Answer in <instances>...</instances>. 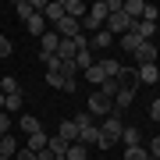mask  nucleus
I'll use <instances>...</instances> for the list:
<instances>
[{
  "instance_id": "nucleus-32",
  "label": "nucleus",
  "mask_w": 160,
  "mask_h": 160,
  "mask_svg": "<svg viewBox=\"0 0 160 160\" xmlns=\"http://www.w3.org/2000/svg\"><path fill=\"white\" fill-rule=\"evenodd\" d=\"M157 14H160L157 4H142V22H157Z\"/></svg>"
},
{
  "instance_id": "nucleus-19",
  "label": "nucleus",
  "mask_w": 160,
  "mask_h": 160,
  "mask_svg": "<svg viewBox=\"0 0 160 160\" xmlns=\"http://www.w3.org/2000/svg\"><path fill=\"white\" fill-rule=\"evenodd\" d=\"M118 43H121V50H128V53H135V50H139V43H146V39H139L135 32H125V36H121Z\"/></svg>"
},
{
  "instance_id": "nucleus-5",
  "label": "nucleus",
  "mask_w": 160,
  "mask_h": 160,
  "mask_svg": "<svg viewBox=\"0 0 160 160\" xmlns=\"http://www.w3.org/2000/svg\"><path fill=\"white\" fill-rule=\"evenodd\" d=\"M53 32H57V36H61V39H75V36H78V32H82V22H75V18H68V14H64V18H61V22H57V25H53Z\"/></svg>"
},
{
  "instance_id": "nucleus-35",
  "label": "nucleus",
  "mask_w": 160,
  "mask_h": 160,
  "mask_svg": "<svg viewBox=\"0 0 160 160\" xmlns=\"http://www.w3.org/2000/svg\"><path fill=\"white\" fill-rule=\"evenodd\" d=\"M14 160H36V153H32V149H25V146H22V149L14 153Z\"/></svg>"
},
{
  "instance_id": "nucleus-28",
  "label": "nucleus",
  "mask_w": 160,
  "mask_h": 160,
  "mask_svg": "<svg viewBox=\"0 0 160 160\" xmlns=\"http://www.w3.org/2000/svg\"><path fill=\"white\" fill-rule=\"evenodd\" d=\"M125 160H149V149H142V146H128V149H125Z\"/></svg>"
},
{
  "instance_id": "nucleus-36",
  "label": "nucleus",
  "mask_w": 160,
  "mask_h": 160,
  "mask_svg": "<svg viewBox=\"0 0 160 160\" xmlns=\"http://www.w3.org/2000/svg\"><path fill=\"white\" fill-rule=\"evenodd\" d=\"M149 118H153V121H160V96L149 103Z\"/></svg>"
},
{
  "instance_id": "nucleus-24",
  "label": "nucleus",
  "mask_w": 160,
  "mask_h": 160,
  "mask_svg": "<svg viewBox=\"0 0 160 160\" xmlns=\"http://www.w3.org/2000/svg\"><path fill=\"white\" fill-rule=\"evenodd\" d=\"M0 92H4V96H14V92H22L18 78H11V75H7V78H0Z\"/></svg>"
},
{
  "instance_id": "nucleus-9",
  "label": "nucleus",
  "mask_w": 160,
  "mask_h": 160,
  "mask_svg": "<svg viewBox=\"0 0 160 160\" xmlns=\"http://www.w3.org/2000/svg\"><path fill=\"white\" fill-rule=\"evenodd\" d=\"M78 142H82V146H96V142H100V125H96V121L78 128Z\"/></svg>"
},
{
  "instance_id": "nucleus-16",
  "label": "nucleus",
  "mask_w": 160,
  "mask_h": 160,
  "mask_svg": "<svg viewBox=\"0 0 160 160\" xmlns=\"http://www.w3.org/2000/svg\"><path fill=\"white\" fill-rule=\"evenodd\" d=\"M75 53H78L75 39H61V46H57V53H53V57H57V61H75Z\"/></svg>"
},
{
  "instance_id": "nucleus-18",
  "label": "nucleus",
  "mask_w": 160,
  "mask_h": 160,
  "mask_svg": "<svg viewBox=\"0 0 160 160\" xmlns=\"http://www.w3.org/2000/svg\"><path fill=\"white\" fill-rule=\"evenodd\" d=\"M121 11H125L132 22H139V18H142V0H121Z\"/></svg>"
},
{
  "instance_id": "nucleus-29",
  "label": "nucleus",
  "mask_w": 160,
  "mask_h": 160,
  "mask_svg": "<svg viewBox=\"0 0 160 160\" xmlns=\"http://www.w3.org/2000/svg\"><path fill=\"white\" fill-rule=\"evenodd\" d=\"M14 11H18V18H22V22H29V18H32V4H29V0H18Z\"/></svg>"
},
{
  "instance_id": "nucleus-2",
  "label": "nucleus",
  "mask_w": 160,
  "mask_h": 160,
  "mask_svg": "<svg viewBox=\"0 0 160 160\" xmlns=\"http://www.w3.org/2000/svg\"><path fill=\"white\" fill-rule=\"evenodd\" d=\"M107 18H110V11H107V0H96V4L89 7V14L82 18V32H86V36L100 32L103 25H107Z\"/></svg>"
},
{
  "instance_id": "nucleus-38",
  "label": "nucleus",
  "mask_w": 160,
  "mask_h": 160,
  "mask_svg": "<svg viewBox=\"0 0 160 160\" xmlns=\"http://www.w3.org/2000/svg\"><path fill=\"white\" fill-rule=\"evenodd\" d=\"M78 89V78H64V92H75Z\"/></svg>"
},
{
  "instance_id": "nucleus-3",
  "label": "nucleus",
  "mask_w": 160,
  "mask_h": 160,
  "mask_svg": "<svg viewBox=\"0 0 160 160\" xmlns=\"http://www.w3.org/2000/svg\"><path fill=\"white\" fill-rule=\"evenodd\" d=\"M110 36H125L128 29H132V18L125 14V11H110V18H107V25H103Z\"/></svg>"
},
{
  "instance_id": "nucleus-10",
  "label": "nucleus",
  "mask_w": 160,
  "mask_h": 160,
  "mask_svg": "<svg viewBox=\"0 0 160 160\" xmlns=\"http://www.w3.org/2000/svg\"><path fill=\"white\" fill-rule=\"evenodd\" d=\"M14 125L25 132V139H29V135H36V132H43V125H39V118H36V114H22Z\"/></svg>"
},
{
  "instance_id": "nucleus-25",
  "label": "nucleus",
  "mask_w": 160,
  "mask_h": 160,
  "mask_svg": "<svg viewBox=\"0 0 160 160\" xmlns=\"http://www.w3.org/2000/svg\"><path fill=\"white\" fill-rule=\"evenodd\" d=\"M18 110H22V92H14V96L4 100V114H18Z\"/></svg>"
},
{
  "instance_id": "nucleus-6",
  "label": "nucleus",
  "mask_w": 160,
  "mask_h": 160,
  "mask_svg": "<svg viewBox=\"0 0 160 160\" xmlns=\"http://www.w3.org/2000/svg\"><path fill=\"white\" fill-rule=\"evenodd\" d=\"M132 57H135V64H157V61H160V53H157L153 39H146V43H139V50L132 53Z\"/></svg>"
},
{
  "instance_id": "nucleus-7",
  "label": "nucleus",
  "mask_w": 160,
  "mask_h": 160,
  "mask_svg": "<svg viewBox=\"0 0 160 160\" xmlns=\"http://www.w3.org/2000/svg\"><path fill=\"white\" fill-rule=\"evenodd\" d=\"M135 78H139V86H153V82H160L157 64H139V68H135Z\"/></svg>"
},
{
  "instance_id": "nucleus-12",
  "label": "nucleus",
  "mask_w": 160,
  "mask_h": 160,
  "mask_svg": "<svg viewBox=\"0 0 160 160\" xmlns=\"http://www.w3.org/2000/svg\"><path fill=\"white\" fill-rule=\"evenodd\" d=\"M57 139H64V142H78V125H75V121H61L57 125Z\"/></svg>"
},
{
  "instance_id": "nucleus-33",
  "label": "nucleus",
  "mask_w": 160,
  "mask_h": 160,
  "mask_svg": "<svg viewBox=\"0 0 160 160\" xmlns=\"http://www.w3.org/2000/svg\"><path fill=\"white\" fill-rule=\"evenodd\" d=\"M11 128H14L11 114H4V110H0V135H11Z\"/></svg>"
},
{
  "instance_id": "nucleus-42",
  "label": "nucleus",
  "mask_w": 160,
  "mask_h": 160,
  "mask_svg": "<svg viewBox=\"0 0 160 160\" xmlns=\"http://www.w3.org/2000/svg\"><path fill=\"white\" fill-rule=\"evenodd\" d=\"M149 160H160V157H149Z\"/></svg>"
},
{
  "instance_id": "nucleus-39",
  "label": "nucleus",
  "mask_w": 160,
  "mask_h": 160,
  "mask_svg": "<svg viewBox=\"0 0 160 160\" xmlns=\"http://www.w3.org/2000/svg\"><path fill=\"white\" fill-rule=\"evenodd\" d=\"M4 100H7V96H4V92H0V110H4Z\"/></svg>"
},
{
  "instance_id": "nucleus-15",
  "label": "nucleus",
  "mask_w": 160,
  "mask_h": 160,
  "mask_svg": "<svg viewBox=\"0 0 160 160\" xmlns=\"http://www.w3.org/2000/svg\"><path fill=\"white\" fill-rule=\"evenodd\" d=\"M43 18L57 25L61 18H64V0H50V4H46V11H43Z\"/></svg>"
},
{
  "instance_id": "nucleus-8",
  "label": "nucleus",
  "mask_w": 160,
  "mask_h": 160,
  "mask_svg": "<svg viewBox=\"0 0 160 160\" xmlns=\"http://www.w3.org/2000/svg\"><path fill=\"white\" fill-rule=\"evenodd\" d=\"M57 46H61V36H57V32H46L43 39H39V57H53Z\"/></svg>"
},
{
  "instance_id": "nucleus-31",
  "label": "nucleus",
  "mask_w": 160,
  "mask_h": 160,
  "mask_svg": "<svg viewBox=\"0 0 160 160\" xmlns=\"http://www.w3.org/2000/svg\"><path fill=\"white\" fill-rule=\"evenodd\" d=\"M68 160H86V146H82V142H71L68 146Z\"/></svg>"
},
{
  "instance_id": "nucleus-4",
  "label": "nucleus",
  "mask_w": 160,
  "mask_h": 160,
  "mask_svg": "<svg viewBox=\"0 0 160 160\" xmlns=\"http://www.w3.org/2000/svg\"><path fill=\"white\" fill-rule=\"evenodd\" d=\"M110 110H114V100H107V96L96 89V92L89 96V114H92V118H107Z\"/></svg>"
},
{
  "instance_id": "nucleus-43",
  "label": "nucleus",
  "mask_w": 160,
  "mask_h": 160,
  "mask_svg": "<svg viewBox=\"0 0 160 160\" xmlns=\"http://www.w3.org/2000/svg\"><path fill=\"white\" fill-rule=\"evenodd\" d=\"M157 86H160V82H157Z\"/></svg>"
},
{
  "instance_id": "nucleus-27",
  "label": "nucleus",
  "mask_w": 160,
  "mask_h": 160,
  "mask_svg": "<svg viewBox=\"0 0 160 160\" xmlns=\"http://www.w3.org/2000/svg\"><path fill=\"white\" fill-rule=\"evenodd\" d=\"M100 92H103L107 100H114V96H118V78H103V82H100Z\"/></svg>"
},
{
  "instance_id": "nucleus-37",
  "label": "nucleus",
  "mask_w": 160,
  "mask_h": 160,
  "mask_svg": "<svg viewBox=\"0 0 160 160\" xmlns=\"http://www.w3.org/2000/svg\"><path fill=\"white\" fill-rule=\"evenodd\" d=\"M149 157H160V135L149 139Z\"/></svg>"
},
{
  "instance_id": "nucleus-17",
  "label": "nucleus",
  "mask_w": 160,
  "mask_h": 160,
  "mask_svg": "<svg viewBox=\"0 0 160 160\" xmlns=\"http://www.w3.org/2000/svg\"><path fill=\"white\" fill-rule=\"evenodd\" d=\"M110 43H114V36H110L107 29H100V32L89 36V50H92V46H96V50H103V46H110Z\"/></svg>"
},
{
  "instance_id": "nucleus-41",
  "label": "nucleus",
  "mask_w": 160,
  "mask_h": 160,
  "mask_svg": "<svg viewBox=\"0 0 160 160\" xmlns=\"http://www.w3.org/2000/svg\"><path fill=\"white\" fill-rule=\"evenodd\" d=\"M0 160H11V157H0Z\"/></svg>"
},
{
  "instance_id": "nucleus-14",
  "label": "nucleus",
  "mask_w": 160,
  "mask_h": 160,
  "mask_svg": "<svg viewBox=\"0 0 160 160\" xmlns=\"http://www.w3.org/2000/svg\"><path fill=\"white\" fill-rule=\"evenodd\" d=\"M25 29H29V36L43 39V36H46V18H43V14H32L29 22H25Z\"/></svg>"
},
{
  "instance_id": "nucleus-30",
  "label": "nucleus",
  "mask_w": 160,
  "mask_h": 160,
  "mask_svg": "<svg viewBox=\"0 0 160 160\" xmlns=\"http://www.w3.org/2000/svg\"><path fill=\"white\" fill-rule=\"evenodd\" d=\"M86 78L92 82V86H100V82H103V78H107V75H103V68H100V64H92V68L86 71Z\"/></svg>"
},
{
  "instance_id": "nucleus-26",
  "label": "nucleus",
  "mask_w": 160,
  "mask_h": 160,
  "mask_svg": "<svg viewBox=\"0 0 160 160\" xmlns=\"http://www.w3.org/2000/svg\"><path fill=\"white\" fill-rule=\"evenodd\" d=\"M46 86L64 89V75H61V68H50V71H46Z\"/></svg>"
},
{
  "instance_id": "nucleus-11",
  "label": "nucleus",
  "mask_w": 160,
  "mask_h": 160,
  "mask_svg": "<svg viewBox=\"0 0 160 160\" xmlns=\"http://www.w3.org/2000/svg\"><path fill=\"white\" fill-rule=\"evenodd\" d=\"M128 32H135L139 39H153V36H157V22H142V18H139V22H132Z\"/></svg>"
},
{
  "instance_id": "nucleus-13",
  "label": "nucleus",
  "mask_w": 160,
  "mask_h": 160,
  "mask_svg": "<svg viewBox=\"0 0 160 160\" xmlns=\"http://www.w3.org/2000/svg\"><path fill=\"white\" fill-rule=\"evenodd\" d=\"M64 14H68V18H75V22H82V18L89 14V7L82 4V0H64Z\"/></svg>"
},
{
  "instance_id": "nucleus-34",
  "label": "nucleus",
  "mask_w": 160,
  "mask_h": 160,
  "mask_svg": "<svg viewBox=\"0 0 160 160\" xmlns=\"http://www.w3.org/2000/svg\"><path fill=\"white\" fill-rule=\"evenodd\" d=\"M11 50H14V43L7 36H0V57H11Z\"/></svg>"
},
{
  "instance_id": "nucleus-23",
  "label": "nucleus",
  "mask_w": 160,
  "mask_h": 160,
  "mask_svg": "<svg viewBox=\"0 0 160 160\" xmlns=\"http://www.w3.org/2000/svg\"><path fill=\"white\" fill-rule=\"evenodd\" d=\"M18 153V139L14 135H0V157H11Z\"/></svg>"
},
{
  "instance_id": "nucleus-40",
  "label": "nucleus",
  "mask_w": 160,
  "mask_h": 160,
  "mask_svg": "<svg viewBox=\"0 0 160 160\" xmlns=\"http://www.w3.org/2000/svg\"><path fill=\"white\" fill-rule=\"evenodd\" d=\"M157 75H160V61H157Z\"/></svg>"
},
{
  "instance_id": "nucleus-21",
  "label": "nucleus",
  "mask_w": 160,
  "mask_h": 160,
  "mask_svg": "<svg viewBox=\"0 0 160 160\" xmlns=\"http://www.w3.org/2000/svg\"><path fill=\"white\" fill-rule=\"evenodd\" d=\"M121 142H125V149H128V146H142V142H139V128H135V125H125Z\"/></svg>"
},
{
  "instance_id": "nucleus-1",
  "label": "nucleus",
  "mask_w": 160,
  "mask_h": 160,
  "mask_svg": "<svg viewBox=\"0 0 160 160\" xmlns=\"http://www.w3.org/2000/svg\"><path fill=\"white\" fill-rule=\"evenodd\" d=\"M121 114H125V110H110V114L107 118H103L100 121V149H110V146H114V142H121V132H125V121H121Z\"/></svg>"
},
{
  "instance_id": "nucleus-20",
  "label": "nucleus",
  "mask_w": 160,
  "mask_h": 160,
  "mask_svg": "<svg viewBox=\"0 0 160 160\" xmlns=\"http://www.w3.org/2000/svg\"><path fill=\"white\" fill-rule=\"evenodd\" d=\"M92 64H96V61H92V50H78V53H75V68H78V71H89Z\"/></svg>"
},
{
  "instance_id": "nucleus-22",
  "label": "nucleus",
  "mask_w": 160,
  "mask_h": 160,
  "mask_svg": "<svg viewBox=\"0 0 160 160\" xmlns=\"http://www.w3.org/2000/svg\"><path fill=\"white\" fill-rule=\"evenodd\" d=\"M46 142H50V139H46L43 132H36V135H29V142H25V149H32V153H43V149H46Z\"/></svg>"
}]
</instances>
